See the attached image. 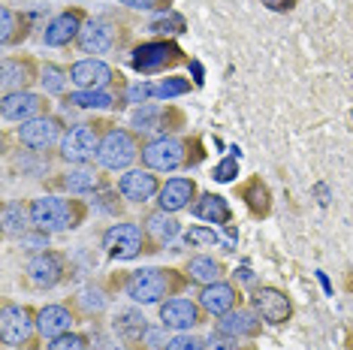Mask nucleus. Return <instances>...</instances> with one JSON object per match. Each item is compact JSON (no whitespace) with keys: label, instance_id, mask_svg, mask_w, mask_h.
Listing matches in <instances>:
<instances>
[{"label":"nucleus","instance_id":"1","mask_svg":"<svg viewBox=\"0 0 353 350\" xmlns=\"http://www.w3.org/2000/svg\"><path fill=\"white\" fill-rule=\"evenodd\" d=\"M181 287H184V281L172 269H136L124 284L127 296L133 302H139V305H154V302H160L163 296L179 293Z\"/></svg>","mask_w":353,"mask_h":350},{"label":"nucleus","instance_id":"2","mask_svg":"<svg viewBox=\"0 0 353 350\" xmlns=\"http://www.w3.org/2000/svg\"><path fill=\"white\" fill-rule=\"evenodd\" d=\"M85 209L76 200H61V196H39L30 203V224L46 233H61L82 224Z\"/></svg>","mask_w":353,"mask_h":350},{"label":"nucleus","instance_id":"3","mask_svg":"<svg viewBox=\"0 0 353 350\" xmlns=\"http://www.w3.org/2000/svg\"><path fill=\"white\" fill-rule=\"evenodd\" d=\"M142 151L139 145H136L133 133L130 130H121V127H112V130L106 133V136L100 139V148H97V163L103 166V169H127L136 157H139Z\"/></svg>","mask_w":353,"mask_h":350},{"label":"nucleus","instance_id":"4","mask_svg":"<svg viewBox=\"0 0 353 350\" xmlns=\"http://www.w3.org/2000/svg\"><path fill=\"white\" fill-rule=\"evenodd\" d=\"M142 163L154 172H175L188 163V145L175 136H157L142 148Z\"/></svg>","mask_w":353,"mask_h":350},{"label":"nucleus","instance_id":"5","mask_svg":"<svg viewBox=\"0 0 353 350\" xmlns=\"http://www.w3.org/2000/svg\"><path fill=\"white\" fill-rule=\"evenodd\" d=\"M181 61V49L175 43H166V39H157V43H142L136 45L130 54V67L136 73H160L166 67H175Z\"/></svg>","mask_w":353,"mask_h":350},{"label":"nucleus","instance_id":"6","mask_svg":"<svg viewBox=\"0 0 353 350\" xmlns=\"http://www.w3.org/2000/svg\"><path fill=\"white\" fill-rule=\"evenodd\" d=\"M34 314L25 305H15V302H6L3 311H0V338L10 347H25L34 338Z\"/></svg>","mask_w":353,"mask_h":350},{"label":"nucleus","instance_id":"7","mask_svg":"<svg viewBox=\"0 0 353 350\" xmlns=\"http://www.w3.org/2000/svg\"><path fill=\"white\" fill-rule=\"evenodd\" d=\"M103 248L112 260H133L145 251V233L139 224H115L103 233Z\"/></svg>","mask_w":353,"mask_h":350},{"label":"nucleus","instance_id":"8","mask_svg":"<svg viewBox=\"0 0 353 350\" xmlns=\"http://www.w3.org/2000/svg\"><path fill=\"white\" fill-rule=\"evenodd\" d=\"M97 148H100L97 130H94L91 124H79L70 133H63V139H61V161L82 166V163L91 161V157H97Z\"/></svg>","mask_w":353,"mask_h":350},{"label":"nucleus","instance_id":"9","mask_svg":"<svg viewBox=\"0 0 353 350\" xmlns=\"http://www.w3.org/2000/svg\"><path fill=\"white\" fill-rule=\"evenodd\" d=\"M49 103L39 94H30V91H15V94H3V103H0V115L3 121H15V124H25V121H34V118L46 115Z\"/></svg>","mask_w":353,"mask_h":350},{"label":"nucleus","instance_id":"10","mask_svg":"<svg viewBox=\"0 0 353 350\" xmlns=\"http://www.w3.org/2000/svg\"><path fill=\"white\" fill-rule=\"evenodd\" d=\"M160 323L163 329H175V332H188L194 326L203 323V305L194 299H166L160 305Z\"/></svg>","mask_w":353,"mask_h":350},{"label":"nucleus","instance_id":"11","mask_svg":"<svg viewBox=\"0 0 353 350\" xmlns=\"http://www.w3.org/2000/svg\"><path fill=\"white\" fill-rule=\"evenodd\" d=\"M61 121L52 115H39L34 121H25L19 127V142L30 151H49L54 142H61Z\"/></svg>","mask_w":353,"mask_h":350},{"label":"nucleus","instance_id":"12","mask_svg":"<svg viewBox=\"0 0 353 350\" xmlns=\"http://www.w3.org/2000/svg\"><path fill=\"white\" fill-rule=\"evenodd\" d=\"M251 305H254V311L263 317V323H269V326L287 323L290 320V314H293L290 299H287L281 290H275V287H256L251 293Z\"/></svg>","mask_w":353,"mask_h":350},{"label":"nucleus","instance_id":"13","mask_svg":"<svg viewBox=\"0 0 353 350\" xmlns=\"http://www.w3.org/2000/svg\"><path fill=\"white\" fill-rule=\"evenodd\" d=\"M70 82L79 85V91H103L115 82V70L97 58H85L70 67Z\"/></svg>","mask_w":353,"mask_h":350},{"label":"nucleus","instance_id":"14","mask_svg":"<svg viewBox=\"0 0 353 350\" xmlns=\"http://www.w3.org/2000/svg\"><path fill=\"white\" fill-rule=\"evenodd\" d=\"M28 278L30 284L39 290H49L54 284H61L63 278V257L54 251H43V254H34L28 262Z\"/></svg>","mask_w":353,"mask_h":350},{"label":"nucleus","instance_id":"15","mask_svg":"<svg viewBox=\"0 0 353 350\" xmlns=\"http://www.w3.org/2000/svg\"><path fill=\"white\" fill-rule=\"evenodd\" d=\"M82 12L79 10H67L61 15H54V19L46 25L43 30V43L49 45V49H61V45H70L73 39L82 34Z\"/></svg>","mask_w":353,"mask_h":350},{"label":"nucleus","instance_id":"16","mask_svg":"<svg viewBox=\"0 0 353 350\" xmlns=\"http://www.w3.org/2000/svg\"><path fill=\"white\" fill-rule=\"evenodd\" d=\"M118 190H121V196L130 203H148L151 196L160 194V181H157V175H151L148 169H127L121 178H118Z\"/></svg>","mask_w":353,"mask_h":350},{"label":"nucleus","instance_id":"17","mask_svg":"<svg viewBox=\"0 0 353 350\" xmlns=\"http://www.w3.org/2000/svg\"><path fill=\"white\" fill-rule=\"evenodd\" d=\"M263 329V317L256 311H245V308H232L230 314H223L218 320V336H227V338H256Z\"/></svg>","mask_w":353,"mask_h":350},{"label":"nucleus","instance_id":"18","mask_svg":"<svg viewBox=\"0 0 353 350\" xmlns=\"http://www.w3.org/2000/svg\"><path fill=\"white\" fill-rule=\"evenodd\" d=\"M115 45V28L106 19H88L79 34V49L85 54H106Z\"/></svg>","mask_w":353,"mask_h":350},{"label":"nucleus","instance_id":"19","mask_svg":"<svg viewBox=\"0 0 353 350\" xmlns=\"http://www.w3.org/2000/svg\"><path fill=\"white\" fill-rule=\"evenodd\" d=\"M236 302H239V290L227 281H214V284H208V287H203V293H199V305H203V311L212 314V317L230 314L232 308H236Z\"/></svg>","mask_w":353,"mask_h":350},{"label":"nucleus","instance_id":"20","mask_svg":"<svg viewBox=\"0 0 353 350\" xmlns=\"http://www.w3.org/2000/svg\"><path fill=\"white\" fill-rule=\"evenodd\" d=\"M196 196V185H194V178H170L163 187H160V194H157V205L163 212H181V209H188L190 200Z\"/></svg>","mask_w":353,"mask_h":350},{"label":"nucleus","instance_id":"21","mask_svg":"<svg viewBox=\"0 0 353 350\" xmlns=\"http://www.w3.org/2000/svg\"><path fill=\"white\" fill-rule=\"evenodd\" d=\"M70 326H73V311H70L67 305H46V308H39L37 329L43 332L46 338L63 336V332H70Z\"/></svg>","mask_w":353,"mask_h":350},{"label":"nucleus","instance_id":"22","mask_svg":"<svg viewBox=\"0 0 353 350\" xmlns=\"http://www.w3.org/2000/svg\"><path fill=\"white\" fill-rule=\"evenodd\" d=\"M0 82H3V91L6 94H15V91H25V88L37 79V70L30 61H21V58H6L3 61V70H0Z\"/></svg>","mask_w":353,"mask_h":350},{"label":"nucleus","instance_id":"23","mask_svg":"<svg viewBox=\"0 0 353 350\" xmlns=\"http://www.w3.org/2000/svg\"><path fill=\"white\" fill-rule=\"evenodd\" d=\"M190 212H194V218H199V220H208V224H223V227H227L230 218H232L230 203L223 200V196H218V194H203L194 203V209H190Z\"/></svg>","mask_w":353,"mask_h":350},{"label":"nucleus","instance_id":"24","mask_svg":"<svg viewBox=\"0 0 353 350\" xmlns=\"http://www.w3.org/2000/svg\"><path fill=\"white\" fill-rule=\"evenodd\" d=\"M179 220L172 218L170 212H163V209H157V212H151L148 218H145V236L154 238V245H170L175 236H179Z\"/></svg>","mask_w":353,"mask_h":350},{"label":"nucleus","instance_id":"25","mask_svg":"<svg viewBox=\"0 0 353 350\" xmlns=\"http://www.w3.org/2000/svg\"><path fill=\"white\" fill-rule=\"evenodd\" d=\"M115 332L118 338L127 341V344H133V341H142L148 332V323L145 317H142L139 311H133V308H127V311H121L115 317Z\"/></svg>","mask_w":353,"mask_h":350},{"label":"nucleus","instance_id":"26","mask_svg":"<svg viewBox=\"0 0 353 350\" xmlns=\"http://www.w3.org/2000/svg\"><path fill=\"white\" fill-rule=\"evenodd\" d=\"M242 200L248 203L254 218H266L272 212V196H269V187L263 185V178H251L248 185L242 187Z\"/></svg>","mask_w":353,"mask_h":350},{"label":"nucleus","instance_id":"27","mask_svg":"<svg viewBox=\"0 0 353 350\" xmlns=\"http://www.w3.org/2000/svg\"><path fill=\"white\" fill-rule=\"evenodd\" d=\"M221 275H223V266L214 257H194L188 262V278L194 284H203V287L221 281Z\"/></svg>","mask_w":353,"mask_h":350},{"label":"nucleus","instance_id":"28","mask_svg":"<svg viewBox=\"0 0 353 350\" xmlns=\"http://www.w3.org/2000/svg\"><path fill=\"white\" fill-rule=\"evenodd\" d=\"M63 187L70 194H94V190L103 187V178L94 169H85V166H76L63 175Z\"/></svg>","mask_w":353,"mask_h":350},{"label":"nucleus","instance_id":"29","mask_svg":"<svg viewBox=\"0 0 353 350\" xmlns=\"http://www.w3.org/2000/svg\"><path fill=\"white\" fill-rule=\"evenodd\" d=\"M28 220H30V209H25L21 203H6L3 205V233L6 236H25L28 233Z\"/></svg>","mask_w":353,"mask_h":350},{"label":"nucleus","instance_id":"30","mask_svg":"<svg viewBox=\"0 0 353 350\" xmlns=\"http://www.w3.org/2000/svg\"><path fill=\"white\" fill-rule=\"evenodd\" d=\"M67 103H73L79 109H112L118 106V97L103 88V91H76L67 97Z\"/></svg>","mask_w":353,"mask_h":350},{"label":"nucleus","instance_id":"31","mask_svg":"<svg viewBox=\"0 0 353 350\" xmlns=\"http://www.w3.org/2000/svg\"><path fill=\"white\" fill-rule=\"evenodd\" d=\"M76 302L85 314H100L103 308H106V293H103V287H97V284H88L85 290H79Z\"/></svg>","mask_w":353,"mask_h":350},{"label":"nucleus","instance_id":"32","mask_svg":"<svg viewBox=\"0 0 353 350\" xmlns=\"http://www.w3.org/2000/svg\"><path fill=\"white\" fill-rule=\"evenodd\" d=\"M0 19H3V34H0V43L3 45H12V43H19V39L25 37V21H21V15H15L12 10H6L3 6Z\"/></svg>","mask_w":353,"mask_h":350},{"label":"nucleus","instance_id":"33","mask_svg":"<svg viewBox=\"0 0 353 350\" xmlns=\"http://www.w3.org/2000/svg\"><path fill=\"white\" fill-rule=\"evenodd\" d=\"M67 79H70V73H63L54 63H46L43 73H39V82H43L46 94H63L67 91Z\"/></svg>","mask_w":353,"mask_h":350},{"label":"nucleus","instance_id":"34","mask_svg":"<svg viewBox=\"0 0 353 350\" xmlns=\"http://www.w3.org/2000/svg\"><path fill=\"white\" fill-rule=\"evenodd\" d=\"M188 91H190V82H188V79H181V76H170V79H163V82L154 85V97H157V100L184 97Z\"/></svg>","mask_w":353,"mask_h":350},{"label":"nucleus","instance_id":"35","mask_svg":"<svg viewBox=\"0 0 353 350\" xmlns=\"http://www.w3.org/2000/svg\"><path fill=\"white\" fill-rule=\"evenodd\" d=\"M230 151H232V154L223 157V161L214 166V172H212V178L221 181V185H230V181L239 175V157H242V151H239V148H230Z\"/></svg>","mask_w":353,"mask_h":350},{"label":"nucleus","instance_id":"36","mask_svg":"<svg viewBox=\"0 0 353 350\" xmlns=\"http://www.w3.org/2000/svg\"><path fill=\"white\" fill-rule=\"evenodd\" d=\"M184 242H188V245H223L227 251H232L230 242H223L214 229H205V227H190L188 233H184Z\"/></svg>","mask_w":353,"mask_h":350},{"label":"nucleus","instance_id":"37","mask_svg":"<svg viewBox=\"0 0 353 350\" xmlns=\"http://www.w3.org/2000/svg\"><path fill=\"white\" fill-rule=\"evenodd\" d=\"M148 30H154V34H181V30H184V19L179 12H163L160 19L151 21Z\"/></svg>","mask_w":353,"mask_h":350},{"label":"nucleus","instance_id":"38","mask_svg":"<svg viewBox=\"0 0 353 350\" xmlns=\"http://www.w3.org/2000/svg\"><path fill=\"white\" fill-rule=\"evenodd\" d=\"M46 350H88V338L79 336V332H63V336L52 338Z\"/></svg>","mask_w":353,"mask_h":350},{"label":"nucleus","instance_id":"39","mask_svg":"<svg viewBox=\"0 0 353 350\" xmlns=\"http://www.w3.org/2000/svg\"><path fill=\"white\" fill-rule=\"evenodd\" d=\"M163 350H208V344L203 338H196V336H184V332H179L175 338L166 341Z\"/></svg>","mask_w":353,"mask_h":350},{"label":"nucleus","instance_id":"40","mask_svg":"<svg viewBox=\"0 0 353 350\" xmlns=\"http://www.w3.org/2000/svg\"><path fill=\"white\" fill-rule=\"evenodd\" d=\"M157 109L154 106H145V109H142V112H136L133 115V124H136V130H154V127H157Z\"/></svg>","mask_w":353,"mask_h":350},{"label":"nucleus","instance_id":"41","mask_svg":"<svg viewBox=\"0 0 353 350\" xmlns=\"http://www.w3.org/2000/svg\"><path fill=\"white\" fill-rule=\"evenodd\" d=\"M21 242L28 245V251H37V254H43L46 248H49V233H46V229H37V233H25L21 236Z\"/></svg>","mask_w":353,"mask_h":350},{"label":"nucleus","instance_id":"42","mask_svg":"<svg viewBox=\"0 0 353 350\" xmlns=\"http://www.w3.org/2000/svg\"><path fill=\"white\" fill-rule=\"evenodd\" d=\"M148 97H154V85H148V82H136L130 91H127V103H142Z\"/></svg>","mask_w":353,"mask_h":350},{"label":"nucleus","instance_id":"43","mask_svg":"<svg viewBox=\"0 0 353 350\" xmlns=\"http://www.w3.org/2000/svg\"><path fill=\"white\" fill-rule=\"evenodd\" d=\"M208 350H242L236 344V338H227V336H218L214 338L212 336V341H208Z\"/></svg>","mask_w":353,"mask_h":350},{"label":"nucleus","instance_id":"44","mask_svg":"<svg viewBox=\"0 0 353 350\" xmlns=\"http://www.w3.org/2000/svg\"><path fill=\"white\" fill-rule=\"evenodd\" d=\"M112 200H115V196H109V194H100V196H97V200H94V205H97V209H100V212L118 214V212H121V205H118V203H112Z\"/></svg>","mask_w":353,"mask_h":350},{"label":"nucleus","instance_id":"45","mask_svg":"<svg viewBox=\"0 0 353 350\" xmlns=\"http://www.w3.org/2000/svg\"><path fill=\"white\" fill-rule=\"evenodd\" d=\"M118 3L130 6V10H154L160 0H118Z\"/></svg>","mask_w":353,"mask_h":350},{"label":"nucleus","instance_id":"46","mask_svg":"<svg viewBox=\"0 0 353 350\" xmlns=\"http://www.w3.org/2000/svg\"><path fill=\"white\" fill-rule=\"evenodd\" d=\"M263 3H266L269 10H275V12H287V10H293L296 6V0H263Z\"/></svg>","mask_w":353,"mask_h":350},{"label":"nucleus","instance_id":"47","mask_svg":"<svg viewBox=\"0 0 353 350\" xmlns=\"http://www.w3.org/2000/svg\"><path fill=\"white\" fill-rule=\"evenodd\" d=\"M317 196H320V205H329V187L326 185H317Z\"/></svg>","mask_w":353,"mask_h":350},{"label":"nucleus","instance_id":"48","mask_svg":"<svg viewBox=\"0 0 353 350\" xmlns=\"http://www.w3.org/2000/svg\"><path fill=\"white\" fill-rule=\"evenodd\" d=\"M317 278H320V284H323V290H326V293H332V284H329V278H326L323 272H317Z\"/></svg>","mask_w":353,"mask_h":350},{"label":"nucleus","instance_id":"49","mask_svg":"<svg viewBox=\"0 0 353 350\" xmlns=\"http://www.w3.org/2000/svg\"><path fill=\"white\" fill-rule=\"evenodd\" d=\"M239 272H242L245 281H251V278H254V275H251V269H248V266H242V269H239Z\"/></svg>","mask_w":353,"mask_h":350},{"label":"nucleus","instance_id":"50","mask_svg":"<svg viewBox=\"0 0 353 350\" xmlns=\"http://www.w3.org/2000/svg\"><path fill=\"white\" fill-rule=\"evenodd\" d=\"M100 350H127V344H106V347H100Z\"/></svg>","mask_w":353,"mask_h":350},{"label":"nucleus","instance_id":"51","mask_svg":"<svg viewBox=\"0 0 353 350\" xmlns=\"http://www.w3.org/2000/svg\"><path fill=\"white\" fill-rule=\"evenodd\" d=\"M350 121H353V112H350Z\"/></svg>","mask_w":353,"mask_h":350}]
</instances>
